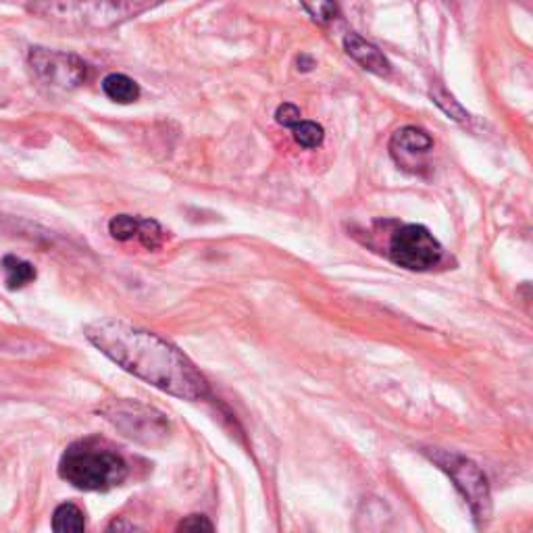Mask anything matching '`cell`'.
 <instances>
[{
  "mask_svg": "<svg viewBox=\"0 0 533 533\" xmlns=\"http://www.w3.org/2000/svg\"><path fill=\"white\" fill-rule=\"evenodd\" d=\"M431 100H434V103L454 121H459V123H465L469 121V113L467 109H463V105L459 103V100H456L442 84H436L434 88H431Z\"/></svg>",
  "mask_w": 533,
  "mask_h": 533,
  "instance_id": "4fadbf2b",
  "label": "cell"
},
{
  "mask_svg": "<svg viewBox=\"0 0 533 533\" xmlns=\"http://www.w3.org/2000/svg\"><path fill=\"white\" fill-rule=\"evenodd\" d=\"M59 475L84 492H109L128 477L123 456L98 438L73 442L61 456Z\"/></svg>",
  "mask_w": 533,
  "mask_h": 533,
  "instance_id": "3957f363",
  "label": "cell"
},
{
  "mask_svg": "<svg viewBox=\"0 0 533 533\" xmlns=\"http://www.w3.org/2000/svg\"><path fill=\"white\" fill-rule=\"evenodd\" d=\"M136 240L146 250H157V248H161L165 244L167 234H165V230H163L159 221H155V219H140Z\"/></svg>",
  "mask_w": 533,
  "mask_h": 533,
  "instance_id": "9a60e30c",
  "label": "cell"
},
{
  "mask_svg": "<svg viewBox=\"0 0 533 533\" xmlns=\"http://www.w3.org/2000/svg\"><path fill=\"white\" fill-rule=\"evenodd\" d=\"M86 340L146 384L182 400L209 396V384L186 354L136 325L119 319H96L84 329Z\"/></svg>",
  "mask_w": 533,
  "mask_h": 533,
  "instance_id": "6da1fadb",
  "label": "cell"
},
{
  "mask_svg": "<svg viewBox=\"0 0 533 533\" xmlns=\"http://www.w3.org/2000/svg\"><path fill=\"white\" fill-rule=\"evenodd\" d=\"M53 529L59 533H80L86 529V517L78 506L65 502L57 506V511L53 515Z\"/></svg>",
  "mask_w": 533,
  "mask_h": 533,
  "instance_id": "7c38bea8",
  "label": "cell"
},
{
  "mask_svg": "<svg viewBox=\"0 0 533 533\" xmlns=\"http://www.w3.org/2000/svg\"><path fill=\"white\" fill-rule=\"evenodd\" d=\"M296 65H298V71H311L315 67V59L309 55H300L296 59Z\"/></svg>",
  "mask_w": 533,
  "mask_h": 533,
  "instance_id": "ffe728a7",
  "label": "cell"
},
{
  "mask_svg": "<svg viewBox=\"0 0 533 533\" xmlns=\"http://www.w3.org/2000/svg\"><path fill=\"white\" fill-rule=\"evenodd\" d=\"M429 459L434 461L442 471L450 475L454 481L456 490L463 494L467 504L471 506V513L477 521L490 519L492 513V496H490V486L488 479L473 461L465 459V456L448 452V450H434L427 452Z\"/></svg>",
  "mask_w": 533,
  "mask_h": 533,
  "instance_id": "8992f818",
  "label": "cell"
},
{
  "mask_svg": "<svg viewBox=\"0 0 533 533\" xmlns=\"http://www.w3.org/2000/svg\"><path fill=\"white\" fill-rule=\"evenodd\" d=\"M429 150H434V138L415 125L400 128L390 140L392 157L402 167H417V157H425Z\"/></svg>",
  "mask_w": 533,
  "mask_h": 533,
  "instance_id": "ba28073f",
  "label": "cell"
},
{
  "mask_svg": "<svg viewBox=\"0 0 533 533\" xmlns=\"http://www.w3.org/2000/svg\"><path fill=\"white\" fill-rule=\"evenodd\" d=\"M292 134H294V140L302 146V148H319L325 140V130L321 128L319 123L315 121H298L294 128H292Z\"/></svg>",
  "mask_w": 533,
  "mask_h": 533,
  "instance_id": "5bb4252c",
  "label": "cell"
},
{
  "mask_svg": "<svg viewBox=\"0 0 533 533\" xmlns=\"http://www.w3.org/2000/svg\"><path fill=\"white\" fill-rule=\"evenodd\" d=\"M28 63L40 82L59 90H75L90 78V65L82 57L63 50L34 46L30 48Z\"/></svg>",
  "mask_w": 533,
  "mask_h": 533,
  "instance_id": "52a82bcc",
  "label": "cell"
},
{
  "mask_svg": "<svg viewBox=\"0 0 533 533\" xmlns=\"http://www.w3.org/2000/svg\"><path fill=\"white\" fill-rule=\"evenodd\" d=\"M344 50H346L350 59L357 61L365 71H369L373 75H379V78H386V75L392 73V65H390L388 57L375 44L367 42L359 34H354V32L346 34Z\"/></svg>",
  "mask_w": 533,
  "mask_h": 533,
  "instance_id": "9c48e42d",
  "label": "cell"
},
{
  "mask_svg": "<svg viewBox=\"0 0 533 533\" xmlns=\"http://www.w3.org/2000/svg\"><path fill=\"white\" fill-rule=\"evenodd\" d=\"M213 529L215 525L205 515H190L177 525V531H213Z\"/></svg>",
  "mask_w": 533,
  "mask_h": 533,
  "instance_id": "d6986e66",
  "label": "cell"
},
{
  "mask_svg": "<svg viewBox=\"0 0 533 533\" xmlns=\"http://www.w3.org/2000/svg\"><path fill=\"white\" fill-rule=\"evenodd\" d=\"M388 259L409 271H431L444 261V246L425 225H398L388 238Z\"/></svg>",
  "mask_w": 533,
  "mask_h": 533,
  "instance_id": "5b68a950",
  "label": "cell"
},
{
  "mask_svg": "<svg viewBox=\"0 0 533 533\" xmlns=\"http://www.w3.org/2000/svg\"><path fill=\"white\" fill-rule=\"evenodd\" d=\"M138 225H140V217L117 215L109 221V234L117 242H130L138 236Z\"/></svg>",
  "mask_w": 533,
  "mask_h": 533,
  "instance_id": "e0dca14e",
  "label": "cell"
},
{
  "mask_svg": "<svg viewBox=\"0 0 533 533\" xmlns=\"http://www.w3.org/2000/svg\"><path fill=\"white\" fill-rule=\"evenodd\" d=\"M115 529H117V531H123V529H125V531H134V529H138V527H136V525H132V523L113 521V523L109 525V531H115Z\"/></svg>",
  "mask_w": 533,
  "mask_h": 533,
  "instance_id": "44dd1931",
  "label": "cell"
},
{
  "mask_svg": "<svg viewBox=\"0 0 533 533\" xmlns=\"http://www.w3.org/2000/svg\"><path fill=\"white\" fill-rule=\"evenodd\" d=\"M100 413L123 438L144 446H161L169 440L171 425L163 413L138 400H111Z\"/></svg>",
  "mask_w": 533,
  "mask_h": 533,
  "instance_id": "277c9868",
  "label": "cell"
},
{
  "mask_svg": "<svg viewBox=\"0 0 533 533\" xmlns=\"http://www.w3.org/2000/svg\"><path fill=\"white\" fill-rule=\"evenodd\" d=\"M300 5L321 25L332 23L340 17V7L336 0H300Z\"/></svg>",
  "mask_w": 533,
  "mask_h": 533,
  "instance_id": "2e32d148",
  "label": "cell"
},
{
  "mask_svg": "<svg viewBox=\"0 0 533 533\" xmlns=\"http://www.w3.org/2000/svg\"><path fill=\"white\" fill-rule=\"evenodd\" d=\"M302 119V113H300V109L296 107V105H292V103H284V105H279L277 107V111H275V121L279 123V125H284V128H294V125L298 123Z\"/></svg>",
  "mask_w": 533,
  "mask_h": 533,
  "instance_id": "ac0fdd59",
  "label": "cell"
},
{
  "mask_svg": "<svg viewBox=\"0 0 533 533\" xmlns=\"http://www.w3.org/2000/svg\"><path fill=\"white\" fill-rule=\"evenodd\" d=\"M103 92L113 103L119 105H132L140 98V86L136 80L125 73H109L103 80Z\"/></svg>",
  "mask_w": 533,
  "mask_h": 533,
  "instance_id": "30bf717a",
  "label": "cell"
},
{
  "mask_svg": "<svg viewBox=\"0 0 533 533\" xmlns=\"http://www.w3.org/2000/svg\"><path fill=\"white\" fill-rule=\"evenodd\" d=\"M163 3L165 0H30L28 13L69 28L113 30Z\"/></svg>",
  "mask_w": 533,
  "mask_h": 533,
  "instance_id": "7a4b0ae2",
  "label": "cell"
},
{
  "mask_svg": "<svg viewBox=\"0 0 533 533\" xmlns=\"http://www.w3.org/2000/svg\"><path fill=\"white\" fill-rule=\"evenodd\" d=\"M3 271H5V284L9 290H21L36 279V267L28 261H23L15 255H7L3 259Z\"/></svg>",
  "mask_w": 533,
  "mask_h": 533,
  "instance_id": "8fae6325",
  "label": "cell"
}]
</instances>
